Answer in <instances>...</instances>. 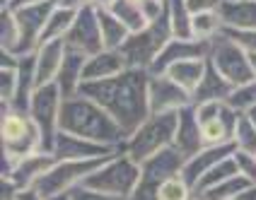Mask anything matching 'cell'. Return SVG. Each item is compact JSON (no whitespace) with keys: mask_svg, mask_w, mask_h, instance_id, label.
I'll list each match as a JSON object with an SVG mask.
<instances>
[{"mask_svg":"<svg viewBox=\"0 0 256 200\" xmlns=\"http://www.w3.org/2000/svg\"><path fill=\"white\" fill-rule=\"evenodd\" d=\"M148 82L150 72L126 68L116 77L100 80V82H82L80 94L100 104L106 114L124 128L126 135L148 121L150 101H148Z\"/></svg>","mask_w":256,"mask_h":200,"instance_id":"6da1fadb","label":"cell"},{"mask_svg":"<svg viewBox=\"0 0 256 200\" xmlns=\"http://www.w3.org/2000/svg\"><path fill=\"white\" fill-rule=\"evenodd\" d=\"M60 130L70 133V135H78V138H85V140H92V143L114 147V150H121L124 143L128 140V135L114 118L106 114L100 104H94L92 99H87L82 94L63 99Z\"/></svg>","mask_w":256,"mask_h":200,"instance_id":"7a4b0ae2","label":"cell"},{"mask_svg":"<svg viewBox=\"0 0 256 200\" xmlns=\"http://www.w3.org/2000/svg\"><path fill=\"white\" fill-rule=\"evenodd\" d=\"M176 114L179 111H167V114H150L148 121L138 126L128 135L121 152H126L133 162H148L150 157L160 155L174 145V133H176Z\"/></svg>","mask_w":256,"mask_h":200,"instance_id":"3957f363","label":"cell"},{"mask_svg":"<svg viewBox=\"0 0 256 200\" xmlns=\"http://www.w3.org/2000/svg\"><path fill=\"white\" fill-rule=\"evenodd\" d=\"M0 140H2V167L42 152V133L27 111L2 109L0 116Z\"/></svg>","mask_w":256,"mask_h":200,"instance_id":"277c9868","label":"cell"},{"mask_svg":"<svg viewBox=\"0 0 256 200\" xmlns=\"http://www.w3.org/2000/svg\"><path fill=\"white\" fill-rule=\"evenodd\" d=\"M172 39H174V34H172L170 14H167V5H164V14L162 17H157L155 22H150L145 29L128 36V41L121 46V56H124L128 68H133V70H150L155 58L160 56V51Z\"/></svg>","mask_w":256,"mask_h":200,"instance_id":"5b68a950","label":"cell"},{"mask_svg":"<svg viewBox=\"0 0 256 200\" xmlns=\"http://www.w3.org/2000/svg\"><path fill=\"white\" fill-rule=\"evenodd\" d=\"M140 181V164L133 162L126 152H116L114 157H109L97 172L87 179L82 186L92 188L104 196H114V198H130L133 191Z\"/></svg>","mask_w":256,"mask_h":200,"instance_id":"8992f818","label":"cell"},{"mask_svg":"<svg viewBox=\"0 0 256 200\" xmlns=\"http://www.w3.org/2000/svg\"><path fill=\"white\" fill-rule=\"evenodd\" d=\"M60 106H63V94L56 82L36 87L27 114L42 133V152L46 155H54L56 150V140L60 133Z\"/></svg>","mask_w":256,"mask_h":200,"instance_id":"52a82bcc","label":"cell"},{"mask_svg":"<svg viewBox=\"0 0 256 200\" xmlns=\"http://www.w3.org/2000/svg\"><path fill=\"white\" fill-rule=\"evenodd\" d=\"M112 157H114V155H112ZM106 159L109 157L87 159V162H58L56 159V164L36 181L34 188H36L46 200L54 198V196H60V193H70V191H75L78 186H82Z\"/></svg>","mask_w":256,"mask_h":200,"instance_id":"ba28073f","label":"cell"},{"mask_svg":"<svg viewBox=\"0 0 256 200\" xmlns=\"http://www.w3.org/2000/svg\"><path fill=\"white\" fill-rule=\"evenodd\" d=\"M186 164V157L174 150V147H167L162 150L160 155L150 157L148 162L140 164V181L133 191V196L128 200H157V191L160 186L172 179V176H179L182 169Z\"/></svg>","mask_w":256,"mask_h":200,"instance_id":"9c48e42d","label":"cell"},{"mask_svg":"<svg viewBox=\"0 0 256 200\" xmlns=\"http://www.w3.org/2000/svg\"><path fill=\"white\" fill-rule=\"evenodd\" d=\"M208 60L213 63L218 72L228 80L230 85L240 87L246 85L249 80H254V70H252V63H249V53L240 48L237 43L232 41L230 36L220 34L210 41L208 48Z\"/></svg>","mask_w":256,"mask_h":200,"instance_id":"30bf717a","label":"cell"},{"mask_svg":"<svg viewBox=\"0 0 256 200\" xmlns=\"http://www.w3.org/2000/svg\"><path fill=\"white\" fill-rule=\"evenodd\" d=\"M54 7H56V2L51 0V2H44V5H32V7L14 10L17 27H20V39H17V46H14L12 56L22 58V56H32V53L39 51L44 29H46L48 14L54 12Z\"/></svg>","mask_w":256,"mask_h":200,"instance_id":"8fae6325","label":"cell"},{"mask_svg":"<svg viewBox=\"0 0 256 200\" xmlns=\"http://www.w3.org/2000/svg\"><path fill=\"white\" fill-rule=\"evenodd\" d=\"M66 46H70V48L85 53V56H94V53L104 51L102 27H100V10H94L90 5V7L78 12L70 31L66 36Z\"/></svg>","mask_w":256,"mask_h":200,"instance_id":"7c38bea8","label":"cell"},{"mask_svg":"<svg viewBox=\"0 0 256 200\" xmlns=\"http://www.w3.org/2000/svg\"><path fill=\"white\" fill-rule=\"evenodd\" d=\"M54 164H56V157H54V155L34 152V155H29V157L20 159V162L5 164V167H2V181L12 184L14 191H27V188L36 186V181H39Z\"/></svg>","mask_w":256,"mask_h":200,"instance_id":"4fadbf2b","label":"cell"},{"mask_svg":"<svg viewBox=\"0 0 256 200\" xmlns=\"http://www.w3.org/2000/svg\"><path fill=\"white\" fill-rule=\"evenodd\" d=\"M148 101L152 114H167V111H182L184 106L194 104V97L184 87L172 82L167 75H150L148 82Z\"/></svg>","mask_w":256,"mask_h":200,"instance_id":"5bb4252c","label":"cell"},{"mask_svg":"<svg viewBox=\"0 0 256 200\" xmlns=\"http://www.w3.org/2000/svg\"><path fill=\"white\" fill-rule=\"evenodd\" d=\"M118 150L114 147H106V145L92 143L85 138H78L70 133H58L56 140V150H54V157L58 162H87V159H104L116 155Z\"/></svg>","mask_w":256,"mask_h":200,"instance_id":"9a60e30c","label":"cell"},{"mask_svg":"<svg viewBox=\"0 0 256 200\" xmlns=\"http://www.w3.org/2000/svg\"><path fill=\"white\" fill-rule=\"evenodd\" d=\"M208 48L210 41H198V39H172L167 46L160 51V56L155 58L150 75H164L172 65L182 63V60H191V58H208Z\"/></svg>","mask_w":256,"mask_h":200,"instance_id":"2e32d148","label":"cell"},{"mask_svg":"<svg viewBox=\"0 0 256 200\" xmlns=\"http://www.w3.org/2000/svg\"><path fill=\"white\" fill-rule=\"evenodd\" d=\"M172 147L179 150L186 159L194 157L198 150L206 147L198 116H196V104H188L176 114V133H174V145Z\"/></svg>","mask_w":256,"mask_h":200,"instance_id":"e0dca14e","label":"cell"},{"mask_svg":"<svg viewBox=\"0 0 256 200\" xmlns=\"http://www.w3.org/2000/svg\"><path fill=\"white\" fill-rule=\"evenodd\" d=\"M237 152V147L234 143H228V145H206L203 150H198L194 157L186 159L184 169H182V176H184L186 181L191 184V188H196L200 179L206 176V174L213 169L218 162H222V159L232 157ZM196 193V191H194Z\"/></svg>","mask_w":256,"mask_h":200,"instance_id":"ac0fdd59","label":"cell"},{"mask_svg":"<svg viewBox=\"0 0 256 200\" xmlns=\"http://www.w3.org/2000/svg\"><path fill=\"white\" fill-rule=\"evenodd\" d=\"M85 53L75 51L68 46L66 51V58H63V65L58 70V77H56V85L63 94V99H70L75 94H80V87H82V75H85V63H87Z\"/></svg>","mask_w":256,"mask_h":200,"instance_id":"d6986e66","label":"cell"},{"mask_svg":"<svg viewBox=\"0 0 256 200\" xmlns=\"http://www.w3.org/2000/svg\"><path fill=\"white\" fill-rule=\"evenodd\" d=\"M36 87H39V80H36V53L22 56L20 65H17V92H14L10 109L29 111V104H32V97H34Z\"/></svg>","mask_w":256,"mask_h":200,"instance_id":"ffe728a7","label":"cell"},{"mask_svg":"<svg viewBox=\"0 0 256 200\" xmlns=\"http://www.w3.org/2000/svg\"><path fill=\"white\" fill-rule=\"evenodd\" d=\"M128 65L121 51H100L94 56L87 58L85 63V75H82V82H100V80H109L116 77L118 72H124Z\"/></svg>","mask_w":256,"mask_h":200,"instance_id":"44dd1931","label":"cell"},{"mask_svg":"<svg viewBox=\"0 0 256 200\" xmlns=\"http://www.w3.org/2000/svg\"><path fill=\"white\" fill-rule=\"evenodd\" d=\"M66 51H68L66 41H46L39 46V51H36V80H39V87L56 82L58 70L63 65V58H66Z\"/></svg>","mask_w":256,"mask_h":200,"instance_id":"7402d4cb","label":"cell"},{"mask_svg":"<svg viewBox=\"0 0 256 200\" xmlns=\"http://www.w3.org/2000/svg\"><path fill=\"white\" fill-rule=\"evenodd\" d=\"M234 85H230L228 80L218 72L213 63L208 60V68H206V75L200 80V85L196 87L194 92V104H208V101H228L230 94H232Z\"/></svg>","mask_w":256,"mask_h":200,"instance_id":"603a6c76","label":"cell"},{"mask_svg":"<svg viewBox=\"0 0 256 200\" xmlns=\"http://www.w3.org/2000/svg\"><path fill=\"white\" fill-rule=\"evenodd\" d=\"M218 12L225 29H256V0H222Z\"/></svg>","mask_w":256,"mask_h":200,"instance_id":"cb8c5ba5","label":"cell"},{"mask_svg":"<svg viewBox=\"0 0 256 200\" xmlns=\"http://www.w3.org/2000/svg\"><path fill=\"white\" fill-rule=\"evenodd\" d=\"M206 68H208V58H191V60H182V63L172 65L164 75L170 77L172 82L184 87L186 92L194 97L196 87L200 85V80H203V75H206Z\"/></svg>","mask_w":256,"mask_h":200,"instance_id":"d4e9b609","label":"cell"},{"mask_svg":"<svg viewBox=\"0 0 256 200\" xmlns=\"http://www.w3.org/2000/svg\"><path fill=\"white\" fill-rule=\"evenodd\" d=\"M78 12L75 10H66V7H54V12L48 14V22H46V29H44L42 43L46 41H66L68 31H70L72 22H75Z\"/></svg>","mask_w":256,"mask_h":200,"instance_id":"484cf974","label":"cell"},{"mask_svg":"<svg viewBox=\"0 0 256 200\" xmlns=\"http://www.w3.org/2000/svg\"><path fill=\"white\" fill-rule=\"evenodd\" d=\"M164 5H167V14H170L174 39H194V31H191L194 14L188 12L186 0H164Z\"/></svg>","mask_w":256,"mask_h":200,"instance_id":"4316f807","label":"cell"},{"mask_svg":"<svg viewBox=\"0 0 256 200\" xmlns=\"http://www.w3.org/2000/svg\"><path fill=\"white\" fill-rule=\"evenodd\" d=\"M109 12L114 14L124 27H128L130 34H136V31H140V29H145L148 24H150V22H148V17H145L142 5L133 2V0H118Z\"/></svg>","mask_w":256,"mask_h":200,"instance_id":"83f0119b","label":"cell"},{"mask_svg":"<svg viewBox=\"0 0 256 200\" xmlns=\"http://www.w3.org/2000/svg\"><path fill=\"white\" fill-rule=\"evenodd\" d=\"M100 27H102V41H104L106 51H121V46L130 36L128 27H124L112 12H100Z\"/></svg>","mask_w":256,"mask_h":200,"instance_id":"f1b7e54d","label":"cell"},{"mask_svg":"<svg viewBox=\"0 0 256 200\" xmlns=\"http://www.w3.org/2000/svg\"><path fill=\"white\" fill-rule=\"evenodd\" d=\"M222 19H220V12H200L194 14V22H191V31H194V39L198 41H213L215 36L222 34Z\"/></svg>","mask_w":256,"mask_h":200,"instance_id":"f546056e","label":"cell"},{"mask_svg":"<svg viewBox=\"0 0 256 200\" xmlns=\"http://www.w3.org/2000/svg\"><path fill=\"white\" fill-rule=\"evenodd\" d=\"M240 174V169H237V162H234V155L228 159H222V162H218L210 172L206 174L203 179H200L198 184H196V196H200V193H206L208 188L218 186V184H222V181H228V179H232V176H237Z\"/></svg>","mask_w":256,"mask_h":200,"instance_id":"4dcf8cb0","label":"cell"},{"mask_svg":"<svg viewBox=\"0 0 256 200\" xmlns=\"http://www.w3.org/2000/svg\"><path fill=\"white\" fill-rule=\"evenodd\" d=\"M249 186H252V181H246L242 174H237V176H232L228 181H222V184H218V186L208 188L206 193H200V198H206V200H234L244 188H249Z\"/></svg>","mask_w":256,"mask_h":200,"instance_id":"1f68e13d","label":"cell"},{"mask_svg":"<svg viewBox=\"0 0 256 200\" xmlns=\"http://www.w3.org/2000/svg\"><path fill=\"white\" fill-rule=\"evenodd\" d=\"M194 198H196V193H194L191 184L182 174L167 179L157 191V200H194Z\"/></svg>","mask_w":256,"mask_h":200,"instance_id":"d6a6232c","label":"cell"},{"mask_svg":"<svg viewBox=\"0 0 256 200\" xmlns=\"http://www.w3.org/2000/svg\"><path fill=\"white\" fill-rule=\"evenodd\" d=\"M17 39H20L17 17H14L12 10L2 7V12H0V51L12 53L14 46H17Z\"/></svg>","mask_w":256,"mask_h":200,"instance_id":"836d02e7","label":"cell"},{"mask_svg":"<svg viewBox=\"0 0 256 200\" xmlns=\"http://www.w3.org/2000/svg\"><path fill=\"white\" fill-rule=\"evenodd\" d=\"M232 143H234V147H237V152L256 155V126L249 121V116L246 114H242V118H240Z\"/></svg>","mask_w":256,"mask_h":200,"instance_id":"e575fe53","label":"cell"},{"mask_svg":"<svg viewBox=\"0 0 256 200\" xmlns=\"http://www.w3.org/2000/svg\"><path fill=\"white\" fill-rule=\"evenodd\" d=\"M228 104L232 109H237L240 114H246L249 109H254L256 106V77L254 80H249L246 85H240L232 89V94H230Z\"/></svg>","mask_w":256,"mask_h":200,"instance_id":"d590c367","label":"cell"},{"mask_svg":"<svg viewBox=\"0 0 256 200\" xmlns=\"http://www.w3.org/2000/svg\"><path fill=\"white\" fill-rule=\"evenodd\" d=\"M220 111H222V109H220ZM200 133H203V143L206 145H228V143H232V133H230V128L222 123L220 116L213 118V121L200 123Z\"/></svg>","mask_w":256,"mask_h":200,"instance_id":"8d00e7d4","label":"cell"},{"mask_svg":"<svg viewBox=\"0 0 256 200\" xmlns=\"http://www.w3.org/2000/svg\"><path fill=\"white\" fill-rule=\"evenodd\" d=\"M14 92H17V68H0V109H10Z\"/></svg>","mask_w":256,"mask_h":200,"instance_id":"74e56055","label":"cell"},{"mask_svg":"<svg viewBox=\"0 0 256 200\" xmlns=\"http://www.w3.org/2000/svg\"><path fill=\"white\" fill-rule=\"evenodd\" d=\"M222 34L230 36L246 53H256V29H222Z\"/></svg>","mask_w":256,"mask_h":200,"instance_id":"f35d334b","label":"cell"},{"mask_svg":"<svg viewBox=\"0 0 256 200\" xmlns=\"http://www.w3.org/2000/svg\"><path fill=\"white\" fill-rule=\"evenodd\" d=\"M234 162H237V169L246 181L256 184V155H246V152H234Z\"/></svg>","mask_w":256,"mask_h":200,"instance_id":"ab89813d","label":"cell"},{"mask_svg":"<svg viewBox=\"0 0 256 200\" xmlns=\"http://www.w3.org/2000/svg\"><path fill=\"white\" fill-rule=\"evenodd\" d=\"M188 5V12L191 14H200V12H215L220 10L222 0H186Z\"/></svg>","mask_w":256,"mask_h":200,"instance_id":"60d3db41","label":"cell"},{"mask_svg":"<svg viewBox=\"0 0 256 200\" xmlns=\"http://www.w3.org/2000/svg\"><path fill=\"white\" fill-rule=\"evenodd\" d=\"M72 200H128V198H114V196H104V193H97L92 188L78 186L75 191H70Z\"/></svg>","mask_w":256,"mask_h":200,"instance_id":"b9f144b4","label":"cell"},{"mask_svg":"<svg viewBox=\"0 0 256 200\" xmlns=\"http://www.w3.org/2000/svg\"><path fill=\"white\" fill-rule=\"evenodd\" d=\"M44 2H51V0H2V7L14 12L20 7H32V5H44Z\"/></svg>","mask_w":256,"mask_h":200,"instance_id":"7bdbcfd3","label":"cell"},{"mask_svg":"<svg viewBox=\"0 0 256 200\" xmlns=\"http://www.w3.org/2000/svg\"><path fill=\"white\" fill-rule=\"evenodd\" d=\"M58 7H66V10H75V12H80V10H85L92 5V0H54Z\"/></svg>","mask_w":256,"mask_h":200,"instance_id":"ee69618b","label":"cell"},{"mask_svg":"<svg viewBox=\"0 0 256 200\" xmlns=\"http://www.w3.org/2000/svg\"><path fill=\"white\" fill-rule=\"evenodd\" d=\"M14 200H46V198H44L36 188H27V191H17Z\"/></svg>","mask_w":256,"mask_h":200,"instance_id":"f6af8a7d","label":"cell"},{"mask_svg":"<svg viewBox=\"0 0 256 200\" xmlns=\"http://www.w3.org/2000/svg\"><path fill=\"white\" fill-rule=\"evenodd\" d=\"M116 2H118V0H92V7L100 10V12H109Z\"/></svg>","mask_w":256,"mask_h":200,"instance_id":"bcb514c9","label":"cell"},{"mask_svg":"<svg viewBox=\"0 0 256 200\" xmlns=\"http://www.w3.org/2000/svg\"><path fill=\"white\" fill-rule=\"evenodd\" d=\"M234 200H256V184H252L249 188H244V191Z\"/></svg>","mask_w":256,"mask_h":200,"instance_id":"7dc6e473","label":"cell"},{"mask_svg":"<svg viewBox=\"0 0 256 200\" xmlns=\"http://www.w3.org/2000/svg\"><path fill=\"white\" fill-rule=\"evenodd\" d=\"M48 200H72L70 193H60V196H54V198H48Z\"/></svg>","mask_w":256,"mask_h":200,"instance_id":"c3c4849f","label":"cell"},{"mask_svg":"<svg viewBox=\"0 0 256 200\" xmlns=\"http://www.w3.org/2000/svg\"><path fill=\"white\" fill-rule=\"evenodd\" d=\"M246 116H249V121L256 126V106H254V109H249V111H246Z\"/></svg>","mask_w":256,"mask_h":200,"instance_id":"681fc988","label":"cell"},{"mask_svg":"<svg viewBox=\"0 0 256 200\" xmlns=\"http://www.w3.org/2000/svg\"><path fill=\"white\" fill-rule=\"evenodd\" d=\"M249 63H252V70H254V77H256V53H249Z\"/></svg>","mask_w":256,"mask_h":200,"instance_id":"f907efd6","label":"cell"},{"mask_svg":"<svg viewBox=\"0 0 256 200\" xmlns=\"http://www.w3.org/2000/svg\"><path fill=\"white\" fill-rule=\"evenodd\" d=\"M194 200H206V198H200V196H196V198H194Z\"/></svg>","mask_w":256,"mask_h":200,"instance_id":"816d5d0a","label":"cell"},{"mask_svg":"<svg viewBox=\"0 0 256 200\" xmlns=\"http://www.w3.org/2000/svg\"><path fill=\"white\" fill-rule=\"evenodd\" d=\"M12 200H14V198H12Z\"/></svg>","mask_w":256,"mask_h":200,"instance_id":"f5cc1de1","label":"cell"}]
</instances>
